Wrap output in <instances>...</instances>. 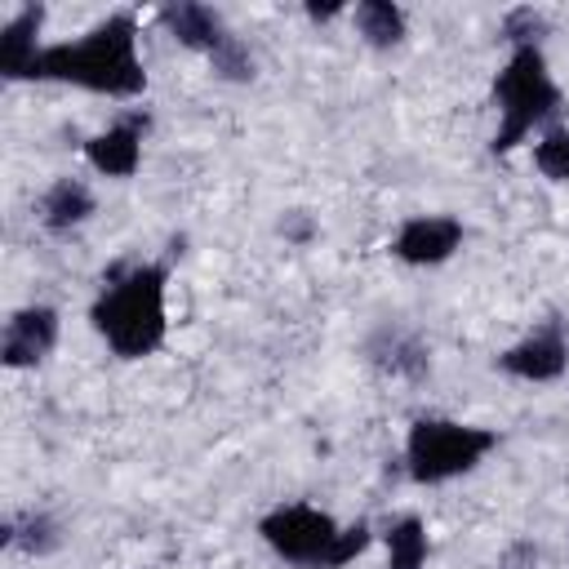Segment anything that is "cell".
<instances>
[{"label": "cell", "mask_w": 569, "mask_h": 569, "mask_svg": "<svg viewBox=\"0 0 569 569\" xmlns=\"http://www.w3.org/2000/svg\"><path fill=\"white\" fill-rule=\"evenodd\" d=\"M333 13H342V4H325V9L311 4V9H307V18H316V22H325V18H333Z\"/></svg>", "instance_id": "cell-22"}, {"label": "cell", "mask_w": 569, "mask_h": 569, "mask_svg": "<svg viewBox=\"0 0 569 569\" xmlns=\"http://www.w3.org/2000/svg\"><path fill=\"white\" fill-rule=\"evenodd\" d=\"M498 569H538V547L533 542H511L507 551H502V560H498Z\"/></svg>", "instance_id": "cell-21"}, {"label": "cell", "mask_w": 569, "mask_h": 569, "mask_svg": "<svg viewBox=\"0 0 569 569\" xmlns=\"http://www.w3.org/2000/svg\"><path fill=\"white\" fill-rule=\"evenodd\" d=\"M0 547H18L27 556H49L62 547V520L53 511H22L4 516L0 525Z\"/></svg>", "instance_id": "cell-14"}, {"label": "cell", "mask_w": 569, "mask_h": 569, "mask_svg": "<svg viewBox=\"0 0 569 569\" xmlns=\"http://www.w3.org/2000/svg\"><path fill=\"white\" fill-rule=\"evenodd\" d=\"M151 129V116L147 107L111 120L107 129H98L93 138H84V160L93 173L102 178H133L138 164H142V138Z\"/></svg>", "instance_id": "cell-10"}, {"label": "cell", "mask_w": 569, "mask_h": 569, "mask_svg": "<svg viewBox=\"0 0 569 569\" xmlns=\"http://www.w3.org/2000/svg\"><path fill=\"white\" fill-rule=\"evenodd\" d=\"M382 551H387V569H427V556H431L427 525H422L413 511L387 520V529H382Z\"/></svg>", "instance_id": "cell-16"}, {"label": "cell", "mask_w": 569, "mask_h": 569, "mask_svg": "<svg viewBox=\"0 0 569 569\" xmlns=\"http://www.w3.org/2000/svg\"><path fill=\"white\" fill-rule=\"evenodd\" d=\"M58 333H62L58 307H49V302L18 307L4 320V333H0V360H4V369H36V365H44L49 351L58 347Z\"/></svg>", "instance_id": "cell-8"}, {"label": "cell", "mask_w": 569, "mask_h": 569, "mask_svg": "<svg viewBox=\"0 0 569 569\" xmlns=\"http://www.w3.org/2000/svg\"><path fill=\"white\" fill-rule=\"evenodd\" d=\"M365 360L382 373V378H400V382H422L431 373V342L400 320H382L378 329L365 333Z\"/></svg>", "instance_id": "cell-7"}, {"label": "cell", "mask_w": 569, "mask_h": 569, "mask_svg": "<svg viewBox=\"0 0 569 569\" xmlns=\"http://www.w3.org/2000/svg\"><path fill=\"white\" fill-rule=\"evenodd\" d=\"M493 365L516 382H556L569 369V338L560 320H542L525 338H516L507 351H498Z\"/></svg>", "instance_id": "cell-6"}, {"label": "cell", "mask_w": 569, "mask_h": 569, "mask_svg": "<svg viewBox=\"0 0 569 569\" xmlns=\"http://www.w3.org/2000/svg\"><path fill=\"white\" fill-rule=\"evenodd\" d=\"M542 36H547V13H538L533 4H520L502 18V40L511 49H525V44H538L542 49Z\"/></svg>", "instance_id": "cell-19"}, {"label": "cell", "mask_w": 569, "mask_h": 569, "mask_svg": "<svg viewBox=\"0 0 569 569\" xmlns=\"http://www.w3.org/2000/svg\"><path fill=\"white\" fill-rule=\"evenodd\" d=\"M258 538L293 569H342L369 551L373 529L369 520L338 525L329 511L311 502H280L258 520Z\"/></svg>", "instance_id": "cell-3"}, {"label": "cell", "mask_w": 569, "mask_h": 569, "mask_svg": "<svg viewBox=\"0 0 569 569\" xmlns=\"http://www.w3.org/2000/svg\"><path fill=\"white\" fill-rule=\"evenodd\" d=\"M565 93L547 67V53L538 44L511 49L507 62L493 76V111H498V129L489 151L507 156L516 151L525 138H533L538 129H551V120L560 116Z\"/></svg>", "instance_id": "cell-4"}, {"label": "cell", "mask_w": 569, "mask_h": 569, "mask_svg": "<svg viewBox=\"0 0 569 569\" xmlns=\"http://www.w3.org/2000/svg\"><path fill=\"white\" fill-rule=\"evenodd\" d=\"M169 267L129 262L102 276V289L89 307L93 333L120 360H147L169 338Z\"/></svg>", "instance_id": "cell-2"}, {"label": "cell", "mask_w": 569, "mask_h": 569, "mask_svg": "<svg viewBox=\"0 0 569 569\" xmlns=\"http://www.w3.org/2000/svg\"><path fill=\"white\" fill-rule=\"evenodd\" d=\"M351 22H356V36L369 44V49H396L409 31V18L400 4L391 0H360L351 9Z\"/></svg>", "instance_id": "cell-15"}, {"label": "cell", "mask_w": 569, "mask_h": 569, "mask_svg": "<svg viewBox=\"0 0 569 569\" xmlns=\"http://www.w3.org/2000/svg\"><path fill=\"white\" fill-rule=\"evenodd\" d=\"M280 236H284V240H293V244H307V240L316 236V222H311L302 209H293V213H284V218H280Z\"/></svg>", "instance_id": "cell-20"}, {"label": "cell", "mask_w": 569, "mask_h": 569, "mask_svg": "<svg viewBox=\"0 0 569 569\" xmlns=\"http://www.w3.org/2000/svg\"><path fill=\"white\" fill-rule=\"evenodd\" d=\"M93 209H98V200H93L89 182H80V178H58V182L44 187V196H40V204H36V218H40L44 231L67 236V231L84 227V222L93 218Z\"/></svg>", "instance_id": "cell-13"}, {"label": "cell", "mask_w": 569, "mask_h": 569, "mask_svg": "<svg viewBox=\"0 0 569 569\" xmlns=\"http://www.w3.org/2000/svg\"><path fill=\"white\" fill-rule=\"evenodd\" d=\"M44 4H22L4 27H0V76L4 80H31L44 44Z\"/></svg>", "instance_id": "cell-11"}, {"label": "cell", "mask_w": 569, "mask_h": 569, "mask_svg": "<svg viewBox=\"0 0 569 569\" xmlns=\"http://www.w3.org/2000/svg\"><path fill=\"white\" fill-rule=\"evenodd\" d=\"M462 240H467V231L453 213H413L391 236V253L405 267H440L462 249Z\"/></svg>", "instance_id": "cell-9"}, {"label": "cell", "mask_w": 569, "mask_h": 569, "mask_svg": "<svg viewBox=\"0 0 569 569\" xmlns=\"http://www.w3.org/2000/svg\"><path fill=\"white\" fill-rule=\"evenodd\" d=\"M493 449H498L493 427L422 413L409 422V436H405V471L413 485H449L476 471Z\"/></svg>", "instance_id": "cell-5"}, {"label": "cell", "mask_w": 569, "mask_h": 569, "mask_svg": "<svg viewBox=\"0 0 569 569\" xmlns=\"http://www.w3.org/2000/svg\"><path fill=\"white\" fill-rule=\"evenodd\" d=\"M160 22H164V31H169L182 49H196V53H204V58L231 36L227 22H222V13L209 9V4H196V0L164 4V9H160Z\"/></svg>", "instance_id": "cell-12"}, {"label": "cell", "mask_w": 569, "mask_h": 569, "mask_svg": "<svg viewBox=\"0 0 569 569\" xmlns=\"http://www.w3.org/2000/svg\"><path fill=\"white\" fill-rule=\"evenodd\" d=\"M31 80H58V84H76L102 98H142L147 67L138 58V18L120 9L93 22L76 40L44 44Z\"/></svg>", "instance_id": "cell-1"}, {"label": "cell", "mask_w": 569, "mask_h": 569, "mask_svg": "<svg viewBox=\"0 0 569 569\" xmlns=\"http://www.w3.org/2000/svg\"><path fill=\"white\" fill-rule=\"evenodd\" d=\"M533 169L551 182H569V129L565 124H551L538 133L533 142Z\"/></svg>", "instance_id": "cell-17"}, {"label": "cell", "mask_w": 569, "mask_h": 569, "mask_svg": "<svg viewBox=\"0 0 569 569\" xmlns=\"http://www.w3.org/2000/svg\"><path fill=\"white\" fill-rule=\"evenodd\" d=\"M209 67H213V76L227 80V84H249V80L258 76V62H253V53H249V44H244L240 36H227V40L209 53Z\"/></svg>", "instance_id": "cell-18"}]
</instances>
